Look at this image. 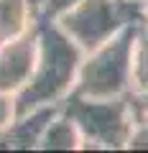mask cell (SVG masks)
Returning a JSON list of instances; mask_svg holds the SVG:
<instances>
[{
	"label": "cell",
	"mask_w": 148,
	"mask_h": 153,
	"mask_svg": "<svg viewBox=\"0 0 148 153\" xmlns=\"http://www.w3.org/2000/svg\"><path fill=\"white\" fill-rule=\"evenodd\" d=\"M66 115L79 138L94 148H125L135 125L128 92L115 97H82L74 92L66 102Z\"/></svg>",
	"instance_id": "1"
},
{
	"label": "cell",
	"mask_w": 148,
	"mask_h": 153,
	"mask_svg": "<svg viewBox=\"0 0 148 153\" xmlns=\"http://www.w3.org/2000/svg\"><path fill=\"white\" fill-rule=\"evenodd\" d=\"M148 10L141 0H79L64 13L61 28L79 49H97L123 26L143 23Z\"/></svg>",
	"instance_id": "2"
},
{
	"label": "cell",
	"mask_w": 148,
	"mask_h": 153,
	"mask_svg": "<svg viewBox=\"0 0 148 153\" xmlns=\"http://www.w3.org/2000/svg\"><path fill=\"white\" fill-rule=\"evenodd\" d=\"M138 23L123 26L102 41L92 56L79 66V84L74 92L82 97H115L130 89V56Z\"/></svg>",
	"instance_id": "3"
},
{
	"label": "cell",
	"mask_w": 148,
	"mask_h": 153,
	"mask_svg": "<svg viewBox=\"0 0 148 153\" xmlns=\"http://www.w3.org/2000/svg\"><path fill=\"white\" fill-rule=\"evenodd\" d=\"M77 69H79V46L69 41V36H64L61 31L46 28L44 41H41V69L33 84L28 87V92L23 94L21 110H28L31 105L41 102H54L61 92L69 89Z\"/></svg>",
	"instance_id": "4"
},
{
	"label": "cell",
	"mask_w": 148,
	"mask_h": 153,
	"mask_svg": "<svg viewBox=\"0 0 148 153\" xmlns=\"http://www.w3.org/2000/svg\"><path fill=\"white\" fill-rule=\"evenodd\" d=\"M148 87V18L138 23L130 56V89Z\"/></svg>",
	"instance_id": "5"
},
{
	"label": "cell",
	"mask_w": 148,
	"mask_h": 153,
	"mask_svg": "<svg viewBox=\"0 0 148 153\" xmlns=\"http://www.w3.org/2000/svg\"><path fill=\"white\" fill-rule=\"evenodd\" d=\"M79 130L77 125L66 117L51 125V130L46 133V148H77L79 146Z\"/></svg>",
	"instance_id": "6"
},
{
	"label": "cell",
	"mask_w": 148,
	"mask_h": 153,
	"mask_svg": "<svg viewBox=\"0 0 148 153\" xmlns=\"http://www.w3.org/2000/svg\"><path fill=\"white\" fill-rule=\"evenodd\" d=\"M130 97V107L135 120H148V87L146 89H128Z\"/></svg>",
	"instance_id": "7"
},
{
	"label": "cell",
	"mask_w": 148,
	"mask_h": 153,
	"mask_svg": "<svg viewBox=\"0 0 148 153\" xmlns=\"http://www.w3.org/2000/svg\"><path fill=\"white\" fill-rule=\"evenodd\" d=\"M74 3H79V0H36V8H39V13H44V18H51L61 10H69Z\"/></svg>",
	"instance_id": "8"
},
{
	"label": "cell",
	"mask_w": 148,
	"mask_h": 153,
	"mask_svg": "<svg viewBox=\"0 0 148 153\" xmlns=\"http://www.w3.org/2000/svg\"><path fill=\"white\" fill-rule=\"evenodd\" d=\"M141 3H143V5H146V10H148V0H141Z\"/></svg>",
	"instance_id": "9"
}]
</instances>
